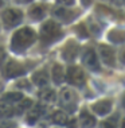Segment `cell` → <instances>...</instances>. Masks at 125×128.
<instances>
[{
    "mask_svg": "<svg viewBox=\"0 0 125 128\" xmlns=\"http://www.w3.org/2000/svg\"><path fill=\"white\" fill-rule=\"evenodd\" d=\"M108 38L113 43H123L125 42V32L121 30H112L108 34Z\"/></svg>",
    "mask_w": 125,
    "mask_h": 128,
    "instance_id": "cell-15",
    "label": "cell"
},
{
    "mask_svg": "<svg viewBox=\"0 0 125 128\" xmlns=\"http://www.w3.org/2000/svg\"><path fill=\"white\" fill-rule=\"evenodd\" d=\"M1 19L4 22V24L7 28H11V27H15L18 26L23 19V12L20 10H16V8H8L3 12L1 15Z\"/></svg>",
    "mask_w": 125,
    "mask_h": 128,
    "instance_id": "cell-3",
    "label": "cell"
},
{
    "mask_svg": "<svg viewBox=\"0 0 125 128\" xmlns=\"http://www.w3.org/2000/svg\"><path fill=\"white\" fill-rule=\"evenodd\" d=\"M22 98H23V94L20 92H9V93H7V94H4V97H3V100H7V101H9V102L20 101Z\"/></svg>",
    "mask_w": 125,
    "mask_h": 128,
    "instance_id": "cell-21",
    "label": "cell"
},
{
    "mask_svg": "<svg viewBox=\"0 0 125 128\" xmlns=\"http://www.w3.org/2000/svg\"><path fill=\"white\" fill-rule=\"evenodd\" d=\"M82 61H83V65L88 66L89 69H92V70H98L100 69V66H98V57H97V54L94 53L93 49H89V50L85 51V55H83Z\"/></svg>",
    "mask_w": 125,
    "mask_h": 128,
    "instance_id": "cell-9",
    "label": "cell"
},
{
    "mask_svg": "<svg viewBox=\"0 0 125 128\" xmlns=\"http://www.w3.org/2000/svg\"><path fill=\"white\" fill-rule=\"evenodd\" d=\"M119 58H120V62L123 65H125V47H123V49L120 50V55H119Z\"/></svg>",
    "mask_w": 125,
    "mask_h": 128,
    "instance_id": "cell-25",
    "label": "cell"
},
{
    "mask_svg": "<svg viewBox=\"0 0 125 128\" xmlns=\"http://www.w3.org/2000/svg\"><path fill=\"white\" fill-rule=\"evenodd\" d=\"M4 58H5V51L0 47V62L1 61H4Z\"/></svg>",
    "mask_w": 125,
    "mask_h": 128,
    "instance_id": "cell-28",
    "label": "cell"
},
{
    "mask_svg": "<svg viewBox=\"0 0 125 128\" xmlns=\"http://www.w3.org/2000/svg\"><path fill=\"white\" fill-rule=\"evenodd\" d=\"M39 98H42L46 102H53L55 100V92L53 89H43L39 92Z\"/></svg>",
    "mask_w": 125,
    "mask_h": 128,
    "instance_id": "cell-20",
    "label": "cell"
},
{
    "mask_svg": "<svg viewBox=\"0 0 125 128\" xmlns=\"http://www.w3.org/2000/svg\"><path fill=\"white\" fill-rule=\"evenodd\" d=\"M62 36V31L58 23H55L54 20H47L44 22L40 27V39L44 43H51L54 40L59 39Z\"/></svg>",
    "mask_w": 125,
    "mask_h": 128,
    "instance_id": "cell-2",
    "label": "cell"
},
{
    "mask_svg": "<svg viewBox=\"0 0 125 128\" xmlns=\"http://www.w3.org/2000/svg\"><path fill=\"white\" fill-rule=\"evenodd\" d=\"M101 128H116V127H114L113 123L106 122V123H102V124H101Z\"/></svg>",
    "mask_w": 125,
    "mask_h": 128,
    "instance_id": "cell-27",
    "label": "cell"
},
{
    "mask_svg": "<svg viewBox=\"0 0 125 128\" xmlns=\"http://www.w3.org/2000/svg\"><path fill=\"white\" fill-rule=\"evenodd\" d=\"M1 90H3V84L0 82V92H1Z\"/></svg>",
    "mask_w": 125,
    "mask_h": 128,
    "instance_id": "cell-34",
    "label": "cell"
},
{
    "mask_svg": "<svg viewBox=\"0 0 125 128\" xmlns=\"http://www.w3.org/2000/svg\"><path fill=\"white\" fill-rule=\"evenodd\" d=\"M13 113H15V110H13L9 101L1 100V101H0V119H8V117H11L13 115Z\"/></svg>",
    "mask_w": 125,
    "mask_h": 128,
    "instance_id": "cell-11",
    "label": "cell"
},
{
    "mask_svg": "<svg viewBox=\"0 0 125 128\" xmlns=\"http://www.w3.org/2000/svg\"><path fill=\"white\" fill-rule=\"evenodd\" d=\"M31 106H32V100L31 98H22L19 101V106H18V113H22L24 112L26 109H30Z\"/></svg>",
    "mask_w": 125,
    "mask_h": 128,
    "instance_id": "cell-22",
    "label": "cell"
},
{
    "mask_svg": "<svg viewBox=\"0 0 125 128\" xmlns=\"http://www.w3.org/2000/svg\"><path fill=\"white\" fill-rule=\"evenodd\" d=\"M3 6V2H1V0H0V7H1Z\"/></svg>",
    "mask_w": 125,
    "mask_h": 128,
    "instance_id": "cell-35",
    "label": "cell"
},
{
    "mask_svg": "<svg viewBox=\"0 0 125 128\" xmlns=\"http://www.w3.org/2000/svg\"><path fill=\"white\" fill-rule=\"evenodd\" d=\"M42 112H43V108H42L40 105H36L34 109H30L28 115H27V123L28 124H35L36 120L39 119V116L42 115Z\"/></svg>",
    "mask_w": 125,
    "mask_h": 128,
    "instance_id": "cell-16",
    "label": "cell"
},
{
    "mask_svg": "<svg viewBox=\"0 0 125 128\" xmlns=\"http://www.w3.org/2000/svg\"><path fill=\"white\" fill-rule=\"evenodd\" d=\"M57 2L61 3V4H63V6H73L75 0H57Z\"/></svg>",
    "mask_w": 125,
    "mask_h": 128,
    "instance_id": "cell-26",
    "label": "cell"
},
{
    "mask_svg": "<svg viewBox=\"0 0 125 128\" xmlns=\"http://www.w3.org/2000/svg\"><path fill=\"white\" fill-rule=\"evenodd\" d=\"M51 74H53V80L55 84H61L62 81L65 80V72L62 65L59 64H55L53 66V70H51Z\"/></svg>",
    "mask_w": 125,
    "mask_h": 128,
    "instance_id": "cell-13",
    "label": "cell"
},
{
    "mask_svg": "<svg viewBox=\"0 0 125 128\" xmlns=\"http://www.w3.org/2000/svg\"><path fill=\"white\" fill-rule=\"evenodd\" d=\"M110 2L113 3V4H117V6H121L124 3V0H110Z\"/></svg>",
    "mask_w": 125,
    "mask_h": 128,
    "instance_id": "cell-30",
    "label": "cell"
},
{
    "mask_svg": "<svg viewBox=\"0 0 125 128\" xmlns=\"http://www.w3.org/2000/svg\"><path fill=\"white\" fill-rule=\"evenodd\" d=\"M81 2H82V4L85 6V7H89L93 3V0H81Z\"/></svg>",
    "mask_w": 125,
    "mask_h": 128,
    "instance_id": "cell-29",
    "label": "cell"
},
{
    "mask_svg": "<svg viewBox=\"0 0 125 128\" xmlns=\"http://www.w3.org/2000/svg\"><path fill=\"white\" fill-rule=\"evenodd\" d=\"M18 3H22V4H26V3H30V2H32V0H16Z\"/></svg>",
    "mask_w": 125,
    "mask_h": 128,
    "instance_id": "cell-31",
    "label": "cell"
},
{
    "mask_svg": "<svg viewBox=\"0 0 125 128\" xmlns=\"http://www.w3.org/2000/svg\"><path fill=\"white\" fill-rule=\"evenodd\" d=\"M32 82L38 86H46L48 82V76L46 70H39L32 74Z\"/></svg>",
    "mask_w": 125,
    "mask_h": 128,
    "instance_id": "cell-12",
    "label": "cell"
},
{
    "mask_svg": "<svg viewBox=\"0 0 125 128\" xmlns=\"http://www.w3.org/2000/svg\"><path fill=\"white\" fill-rule=\"evenodd\" d=\"M121 128H125V119H124V122H123V124H121Z\"/></svg>",
    "mask_w": 125,
    "mask_h": 128,
    "instance_id": "cell-33",
    "label": "cell"
},
{
    "mask_svg": "<svg viewBox=\"0 0 125 128\" xmlns=\"http://www.w3.org/2000/svg\"><path fill=\"white\" fill-rule=\"evenodd\" d=\"M36 39V34L35 31L30 27H23V28L18 30L15 34L12 35L11 39V49L16 53L24 51L27 47H30L31 44L35 42Z\"/></svg>",
    "mask_w": 125,
    "mask_h": 128,
    "instance_id": "cell-1",
    "label": "cell"
},
{
    "mask_svg": "<svg viewBox=\"0 0 125 128\" xmlns=\"http://www.w3.org/2000/svg\"><path fill=\"white\" fill-rule=\"evenodd\" d=\"M123 106H124V108H125V96H124V97H123Z\"/></svg>",
    "mask_w": 125,
    "mask_h": 128,
    "instance_id": "cell-32",
    "label": "cell"
},
{
    "mask_svg": "<svg viewBox=\"0 0 125 128\" xmlns=\"http://www.w3.org/2000/svg\"><path fill=\"white\" fill-rule=\"evenodd\" d=\"M78 50H79L78 44L71 40V42H69V43L63 47V50H62V57H63L65 61L71 62V61H74L75 58H77Z\"/></svg>",
    "mask_w": 125,
    "mask_h": 128,
    "instance_id": "cell-8",
    "label": "cell"
},
{
    "mask_svg": "<svg viewBox=\"0 0 125 128\" xmlns=\"http://www.w3.org/2000/svg\"><path fill=\"white\" fill-rule=\"evenodd\" d=\"M100 58L102 60V62L108 66H114L116 65V57H114V51L110 46L108 44H100L98 49Z\"/></svg>",
    "mask_w": 125,
    "mask_h": 128,
    "instance_id": "cell-5",
    "label": "cell"
},
{
    "mask_svg": "<svg viewBox=\"0 0 125 128\" xmlns=\"http://www.w3.org/2000/svg\"><path fill=\"white\" fill-rule=\"evenodd\" d=\"M92 109L100 116L108 115V113L110 112V109H112V101H110V100H101V101L96 102L94 105L92 106Z\"/></svg>",
    "mask_w": 125,
    "mask_h": 128,
    "instance_id": "cell-10",
    "label": "cell"
},
{
    "mask_svg": "<svg viewBox=\"0 0 125 128\" xmlns=\"http://www.w3.org/2000/svg\"><path fill=\"white\" fill-rule=\"evenodd\" d=\"M66 78L67 81L73 85H83L85 84V80H86V76L83 73V70L78 66H70L67 69V74H66Z\"/></svg>",
    "mask_w": 125,
    "mask_h": 128,
    "instance_id": "cell-4",
    "label": "cell"
},
{
    "mask_svg": "<svg viewBox=\"0 0 125 128\" xmlns=\"http://www.w3.org/2000/svg\"><path fill=\"white\" fill-rule=\"evenodd\" d=\"M46 15V8L43 6H34L30 10V16L34 20H40L44 18Z\"/></svg>",
    "mask_w": 125,
    "mask_h": 128,
    "instance_id": "cell-17",
    "label": "cell"
},
{
    "mask_svg": "<svg viewBox=\"0 0 125 128\" xmlns=\"http://www.w3.org/2000/svg\"><path fill=\"white\" fill-rule=\"evenodd\" d=\"M51 120H53L54 124H58V126H66V124H69V117L62 110H57L53 115V117H51Z\"/></svg>",
    "mask_w": 125,
    "mask_h": 128,
    "instance_id": "cell-18",
    "label": "cell"
},
{
    "mask_svg": "<svg viewBox=\"0 0 125 128\" xmlns=\"http://www.w3.org/2000/svg\"><path fill=\"white\" fill-rule=\"evenodd\" d=\"M4 74H5L7 78L19 77V76L24 74V68L19 64V62L11 60V61H8V64H7V66L4 69Z\"/></svg>",
    "mask_w": 125,
    "mask_h": 128,
    "instance_id": "cell-6",
    "label": "cell"
},
{
    "mask_svg": "<svg viewBox=\"0 0 125 128\" xmlns=\"http://www.w3.org/2000/svg\"><path fill=\"white\" fill-rule=\"evenodd\" d=\"M54 15L62 20H71L75 16V14H74V11H69L66 8H57L54 11Z\"/></svg>",
    "mask_w": 125,
    "mask_h": 128,
    "instance_id": "cell-19",
    "label": "cell"
},
{
    "mask_svg": "<svg viewBox=\"0 0 125 128\" xmlns=\"http://www.w3.org/2000/svg\"><path fill=\"white\" fill-rule=\"evenodd\" d=\"M79 123H81L82 128H93L96 126V117L89 115L88 112H82L81 119H79Z\"/></svg>",
    "mask_w": 125,
    "mask_h": 128,
    "instance_id": "cell-14",
    "label": "cell"
},
{
    "mask_svg": "<svg viewBox=\"0 0 125 128\" xmlns=\"http://www.w3.org/2000/svg\"><path fill=\"white\" fill-rule=\"evenodd\" d=\"M75 30H77V32L79 34V36H81V38H86V36L89 35V31L86 30L85 24H79V26H77V27H75Z\"/></svg>",
    "mask_w": 125,
    "mask_h": 128,
    "instance_id": "cell-23",
    "label": "cell"
},
{
    "mask_svg": "<svg viewBox=\"0 0 125 128\" xmlns=\"http://www.w3.org/2000/svg\"><path fill=\"white\" fill-rule=\"evenodd\" d=\"M16 86L18 88H24V89H30V82L27 81L26 78L20 80V81H18V84H16Z\"/></svg>",
    "mask_w": 125,
    "mask_h": 128,
    "instance_id": "cell-24",
    "label": "cell"
},
{
    "mask_svg": "<svg viewBox=\"0 0 125 128\" xmlns=\"http://www.w3.org/2000/svg\"><path fill=\"white\" fill-rule=\"evenodd\" d=\"M61 104L73 112L75 108V94L71 89H63L61 92Z\"/></svg>",
    "mask_w": 125,
    "mask_h": 128,
    "instance_id": "cell-7",
    "label": "cell"
}]
</instances>
